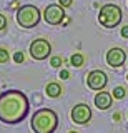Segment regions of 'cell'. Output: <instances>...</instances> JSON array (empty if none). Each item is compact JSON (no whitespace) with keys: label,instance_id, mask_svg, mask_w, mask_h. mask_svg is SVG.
Listing matches in <instances>:
<instances>
[{"label":"cell","instance_id":"cell-22","mask_svg":"<svg viewBox=\"0 0 128 133\" xmlns=\"http://www.w3.org/2000/svg\"><path fill=\"white\" fill-rule=\"evenodd\" d=\"M14 2H17V0H14Z\"/></svg>","mask_w":128,"mask_h":133},{"label":"cell","instance_id":"cell-3","mask_svg":"<svg viewBox=\"0 0 128 133\" xmlns=\"http://www.w3.org/2000/svg\"><path fill=\"white\" fill-rule=\"evenodd\" d=\"M122 8L115 3H106L100 8L98 14V22H100L105 28H115L122 22Z\"/></svg>","mask_w":128,"mask_h":133},{"label":"cell","instance_id":"cell-17","mask_svg":"<svg viewBox=\"0 0 128 133\" xmlns=\"http://www.w3.org/2000/svg\"><path fill=\"white\" fill-rule=\"evenodd\" d=\"M5 27H7V17L3 14H0V32L5 30Z\"/></svg>","mask_w":128,"mask_h":133},{"label":"cell","instance_id":"cell-21","mask_svg":"<svg viewBox=\"0 0 128 133\" xmlns=\"http://www.w3.org/2000/svg\"><path fill=\"white\" fill-rule=\"evenodd\" d=\"M126 80H128V75H126Z\"/></svg>","mask_w":128,"mask_h":133},{"label":"cell","instance_id":"cell-16","mask_svg":"<svg viewBox=\"0 0 128 133\" xmlns=\"http://www.w3.org/2000/svg\"><path fill=\"white\" fill-rule=\"evenodd\" d=\"M14 60L17 62V63H22V62L25 60V57H23V53H22V52H15V55H14Z\"/></svg>","mask_w":128,"mask_h":133},{"label":"cell","instance_id":"cell-19","mask_svg":"<svg viewBox=\"0 0 128 133\" xmlns=\"http://www.w3.org/2000/svg\"><path fill=\"white\" fill-rule=\"evenodd\" d=\"M68 77H70L68 70H62V72H60V78H62V80H67Z\"/></svg>","mask_w":128,"mask_h":133},{"label":"cell","instance_id":"cell-5","mask_svg":"<svg viewBox=\"0 0 128 133\" xmlns=\"http://www.w3.org/2000/svg\"><path fill=\"white\" fill-rule=\"evenodd\" d=\"M52 53V45L45 38H35L30 43V55L35 60H45Z\"/></svg>","mask_w":128,"mask_h":133},{"label":"cell","instance_id":"cell-1","mask_svg":"<svg viewBox=\"0 0 128 133\" xmlns=\"http://www.w3.org/2000/svg\"><path fill=\"white\" fill-rule=\"evenodd\" d=\"M28 98L20 90H7L0 95V122L5 125L20 123L28 113Z\"/></svg>","mask_w":128,"mask_h":133},{"label":"cell","instance_id":"cell-7","mask_svg":"<svg viewBox=\"0 0 128 133\" xmlns=\"http://www.w3.org/2000/svg\"><path fill=\"white\" fill-rule=\"evenodd\" d=\"M106 83H108V77L102 70H93V72L86 75V85H88V88H92L95 91L103 90L106 87Z\"/></svg>","mask_w":128,"mask_h":133},{"label":"cell","instance_id":"cell-6","mask_svg":"<svg viewBox=\"0 0 128 133\" xmlns=\"http://www.w3.org/2000/svg\"><path fill=\"white\" fill-rule=\"evenodd\" d=\"M43 20L48 25H60L65 20V7H62L60 3L48 5L43 10Z\"/></svg>","mask_w":128,"mask_h":133},{"label":"cell","instance_id":"cell-20","mask_svg":"<svg viewBox=\"0 0 128 133\" xmlns=\"http://www.w3.org/2000/svg\"><path fill=\"white\" fill-rule=\"evenodd\" d=\"M122 37L123 38H128V25H125V27L122 28Z\"/></svg>","mask_w":128,"mask_h":133},{"label":"cell","instance_id":"cell-9","mask_svg":"<svg viewBox=\"0 0 128 133\" xmlns=\"http://www.w3.org/2000/svg\"><path fill=\"white\" fill-rule=\"evenodd\" d=\"M126 60V53L123 48H118V47H113L106 52V63H108L111 68H118L125 63Z\"/></svg>","mask_w":128,"mask_h":133},{"label":"cell","instance_id":"cell-13","mask_svg":"<svg viewBox=\"0 0 128 133\" xmlns=\"http://www.w3.org/2000/svg\"><path fill=\"white\" fill-rule=\"evenodd\" d=\"M111 95H113V98H117V100H122V98H125V95H126V91L123 87H115L113 91H111Z\"/></svg>","mask_w":128,"mask_h":133},{"label":"cell","instance_id":"cell-10","mask_svg":"<svg viewBox=\"0 0 128 133\" xmlns=\"http://www.w3.org/2000/svg\"><path fill=\"white\" fill-rule=\"evenodd\" d=\"M95 105H97V108H100V110H108L113 105V95L100 90L95 95Z\"/></svg>","mask_w":128,"mask_h":133},{"label":"cell","instance_id":"cell-15","mask_svg":"<svg viewBox=\"0 0 128 133\" xmlns=\"http://www.w3.org/2000/svg\"><path fill=\"white\" fill-rule=\"evenodd\" d=\"M62 57H52V60H50V65L53 66V68H58V66H62Z\"/></svg>","mask_w":128,"mask_h":133},{"label":"cell","instance_id":"cell-12","mask_svg":"<svg viewBox=\"0 0 128 133\" xmlns=\"http://www.w3.org/2000/svg\"><path fill=\"white\" fill-rule=\"evenodd\" d=\"M83 62H85V58H83L82 53H73V55L70 57V63H72L73 66H82Z\"/></svg>","mask_w":128,"mask_h":133},{"label":"cell","instance_id":"cell-8","mask_svg":"<svg viewBox=\"0 0 128 133\" xmlns=\"http://www.w3.org/2000/svg\"><path fill=\"white\" fill-rule=\"evenodd\" d=\"M72 120L77 125H86L92 120V110L86 103H78L72 108Z\"/></svg>","mask_w":128,"mask_h":133},{"label":"cell","instance_id":"cell-2","mask_svg":"<svg viewBox=\"0 0 128 133\" xmlns=\"http://www.w3.org/2000/svg\"><path fill=\"white\" fill-rule=\"evenodd\" d=\"M32 130L38 133H52L58 127V116L50 108H40L32 115Z\"/></svg>","mask_w":128,"mask_h":133},{"label":"cell","instance_id":"cell-4","mask_svg":"<svg viewBox=\"0 0 128 133\" xmlns=\"http://www.w3.org/2000/svg\"><path fill=\"white\" fill-rule=\"evenodd\" d=\"M40 18V10L37 8L35 5H23L18 8L17 12V22L22 28H33L38 25Z\"/></svg>","mask_w":128,"mask_h":133},{"label":"cell","instance_id":"cell-14","mask_svg":"<svg viewBox=\"0 0 128 133\" xmlns=\"http://www.w3.org/2000/svg\"><path fill=\"white\" fill-rule=\"evenodd\" d=\"M9 50H5V48H0V63H7L9 62Z\"/></svg>","mask_w":128,"mask_h":133},{"label":"cell","instance_id":"cell-11","mask_svg":"<svg viewBox=\"0 0 128 133\" xmlns=\"http://www.w3.org/2000/svg\"><path fill=\"white\" fill-rule=\"evenodd\" d=\"M45 93H47V97H50V98H58L62 95V87L58 83L52 82V83H48V85L45 87Z\"/></svg>","mask_w":128,"mask_h":133},{"label":"cell","instance_id":"cell-18","mask_svg":"<svg viewBox=\"0 0 128 133\" xmlns=\"http://www.w3.org/2000/svg\"><path fill=\"white\" fill-rule=\"evenodd\" d=\"M58 3H60L62 7H70L73 3V0H58Z\"/></svg>","mask_w":128,"mask_h":133}]
</instances>
